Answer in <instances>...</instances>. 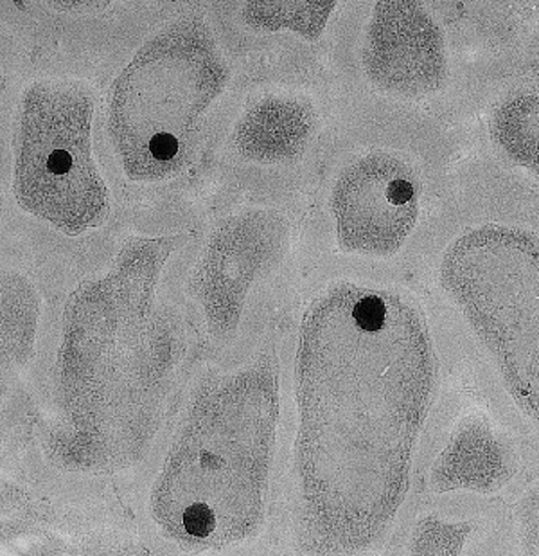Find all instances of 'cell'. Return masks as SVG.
<instances>
[{
    "instance_id": "1",
    "label": "cell",
    "mask_w": 539,
    "mask_h": 556,
    "mask_svg": "<svg viewBox=\"0 0 539 556\" xmlns=\"http://www.w3.org/2000/svg\"><path fill=\"white\" fill-rule=\"evenodd\" d=\"M432 377L423 323L398 298L341 287L309 309L297 366L304 483L342 535H369L396 508Z\"/></svg>"
},
{
    "instance_id": "2",
    "label": "cell",
    "mask_w": 539,
    "mask_h": 556,
    "mask_svg": "<svg viewBox=\"0 0 539 556\" xmlns=\"http://www.w3.org/2000/svg\"><path fill=\"white\" fill-rule=\"evenodd\" d=\"M226 81L204 24L177 22L152 38L112 90L108 134L126 174L161 180L182 169Z\"/></svg>"
},
{
    "instance_id": "3",
    "label": "cell",
    "mask_w": 539,
    "mask_h": 556,
    "mask_svg": "<svg viewBox=\"0 0 539 556\" xmlns=\"http://www.w3.org/2000/svg\"><path fill=\"white\" fill-rule=\"evenodd\" d=\"M92 100L65 84L27 90L16 144L15 191L24 210L67 235L100 226L106 189L90 148Z\"/></svg>"
},
{
    "instance_id": "4",
    "label": "cell",
    "mask_w": 539,
    "mask_h": 556,
    "mask_svg": "<svg viewBox=\"0 0 539 556\" xmlns=\"http://www.w3.org/2000/svg\"><path fill=\"white\" fill-rule=\"evenodd\" d=\"M535 248L514 232L484 231L462 243L453 257L451 285L482 339L509 369L511 382L536 383Z\"/></svg>"
},
{
    "instance_id": "5",
    "label": "cell",
    "mask_w": 539,
    "mask_h": 556,
    "mask_svg": "<svg viewBox=\"0 0 539 556\" xmlns=\"http://www.w3.org/2000/svg\"><path fill=\"white\" fill-rule=\"evenodd\" d=\"M420 193L412 169L387 153H372L342 174L333 211L344 248L393 254L418 220Z\"/></svg>"
},
{
    "instance_id": "6",
    "label": "cell",
    "mask_w": 539,
    "mask_h": 556,
    "mask_svg": "<svg viewBox=\"0 0 539 556\" xmlns=\"http://www.w3.org/2000/svg\"><path fill=\"white\" fill-rule=\"evenodd\" d=\"M440 38L434 22L415 4H380L372 24L367 67L396 90H426L442 73Z\"/></svg>"
},
{
    "instance_id": "7",
    "label": "cell",
    "mask_w": 539,
    "mask_h": 556,
    "mask_svg": "<svg viewBox=\"0 0 539 556\" xmlns=\"http://www.w3.org/2000/svg\"><path fill=\"white\" fill-rule=\"evenodd\" d=\"M309 119L299 103L288 100H267L245 117L240 128V139L246 150L256 147L257 142L272 131L279 134L284 147L292 150L299 144L309 128Z\"/></svg>"
}]
</instances>
